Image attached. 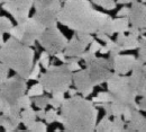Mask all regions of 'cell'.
<instances>
[{
    "instance_id": "f546056e",
    "label": "cell",
    "mask_w": 146,
    "mask_h": 132,
    "mask_svg": "<svg viewBox=\"0 0 146 132\" xmlns=\"http://www.w3.org/2000/svg\"><path fill=\"white\" fill-rule=\"evenodd\" d=\"M57 115H58V114H57V110H55V109H50L48 111L45 112V117H44V120L46 121L47 124H52V123L56 122Z\"/></svg>"
},
{
    "instance_id": "9c48e42d",
    "label": "cell",
    "mask_w": 146,
    "mask_h": 132,
    "mask_svg": "<svg viewBox=\"0 0 146 132\" xmlns=\"http://www.w3.org/2000/svg\"><path fill=\"white\" fill-rule=\"evenodd\" d=\"M26 80L18 75L7 78L0 84V96L9 104H17L18 99L26 93Z\"/></svg>"
},
{
    "instance_id": "f6af8a7d",
    "label": "cell",
    "mask_w": 146,
    "mask_h": 132,
    "mask_svg": "<svg viewBox=\"0 0 146 132\" xmlns=\"http://www.w3.org/2000/svg\"><path fill=\"white\" fill-rule=\"evenodd\" d=\"M45 110L44 109H39L38 111L36 112V116L38 119H40V120H44V117H45Z\"/></svg>"
},
{
    "instance_id": "d6a6232c",
    "label": "cell",
    "mask_w": 146,
    "mask_h": 132,
    "mask_svg": "<svg viewBox=\"0 0 146 132\" xmlns=\"http://www.w3.org/2000/svg\"><path fill=\"white\" fill-rule=\"evenodd\" d=\"M76 38H79L80 41H82L84 44H87V45H89L90 43H91L92 41H93V36H92L91 34H89V33H82V32H76Z\"/></svg>"
},
{
    "instance_id": "cb8c5ba5",
    "label": "cell",
    "mask_w": 146,
    "mask_h": 132,
    "mask_svg": "<svg viewBox=\"0 0 146 132\" xmlns=\"http://www.w3.org/2000/svg\"><path fill=\"white\" fill-rule=\"evenodd\" d=\"M125 121L121 116H115L113 121H111V132H121L125 129Z\"/></svg>"
},
{
    "instance_id": "7a4b0ae2",
    "label": "cell",
    "mask_w": 146,
    "mask_h": 132,
    "mask_svg": "<svg viewBox=\"0 0 146 132\" xmlns=\"http://www.w3.org/2000/svg\"><path fill=\"white\" fill-rule=\"evenodd\" d=\"M61 124L64 131L92 132L97 124L98 109L92 101L74 95L61 104Z\"/></svg>"
},
{
    "instance_id": "e0dca14e",
    "label": "cell",
    "mask_w": 146,
    "mask_h": 132,
    "mask_svg": "<svg viewBox=\"0 0 146 132\" xmlns=\"http://www.w3.org/2000/svg\"><path fill=\"white\" fill-rule=\"evenodd\" d=\"M117 44H119L121 46L123 51H128V50H136L139 45L138 38L129 34L128 36L125 35V33H118L117 38L115 41Z\"/></svg>"
},
{
    "instance_id": "b9f144b4",
    "label": "cell",
    "mask_w": 146,
    "mask_h": 132,
    "mask_svg": "<svg viewBox=\"0 0 146 132\" xmlns=\"http://www.w3.org/2000/svg\"><path fill=\"white\" fill-rule=\"evenodd\" d=\"M128 11H129V8H128V7H123V8L117 13V16H118V17H127Z\"/></svg>"
},
{
    "instance_id": "836d02e7",
    "label": "cell",
    "mask_w": 146,
    "mask_h": 132,
    "mask_svg": "<svg viewBox=\"0 0 146 132\" xmlns=\"http://www.w3.org/2000/svg\"><path fill=\"white\" fill-rule=\"evenodd\" d=\"M39 75H40V63H39V61H38V62L35 63V66H33V68H32V70H31V74L28 76V79L36 80Z\"/></svg>"
},
{
    "instance_id": "484cf974",
    "label": "cell",
    "mask_w": 146,
    "mask_h": 132,
    "mask_svg": "<svg viewBox=\"0 0 146 132\" xmlns=\"http://www.w3.org/2000/svg\"><path fill=\"white\" fill-rule=\"evenodd\" d=\"M90 1L93 2L94 5H97V6L102 7L104 9H107V10L116 9V6H117L115 0H90Z\"/></svg>"
},
{
    "instance_id": "277c9868",
    "label": "cell",
    "mask_w": 146,
    "mask_h": 132,
    "mask_svg": "<svg viewBox=\"0 0 146 132\" xmlns=\"http://www.w3.org/2000/svg\"><path fill=\"white\" fill-rule=\"evenodd\" d=\"M106 82L107 89L112 97L110 103L120 105L123 107L130 106L131 109L139 111L138 104L136 103V87L131 81L130 76L128 77L126 75H118L112 72Z\"/></svg>"
},
{
    "instance_id": "f907efd6",
    "label": "cell",
    "mask_w": 146,
    "mask_h": 132,
    "mask_svg": "<svg viewBox=\"0 0 146 132\" xmlns=\"http://www.w3.org/2000/svg\"><path fill=\"white\" fill-rule=\"evenodd\" d=\"M3 43H5V41H3V34L0 32V46H1Z\"/></svg>"
},
{
    "instance_id": "7bdbcfd3",
    "label": "cell",
    "mask_w": 146,
    "mask_h": 132,
    "mask_svg": "<svg viewBox=\"0 0 146 132\" xmlns=\"http://www.w3.org/2000/svg\"><path fill=\"white\" fill-rule=\"evenodd\" d=\"M138 104V107H139V111H145L146 110V99L145 97H142V99L139 101V103H137Z\"/></svg>"
},
{
    "instance_id": "8fae6325",
    "label": "cell",
    "mask_w": 146,
    "mask_h": 132,
    "mask_svg": "<svg viewBox=\"0 0 146 132\" xmlns=\"http://www.w3.org/2000/svg\"><path fill=\"white\" fill-rule=\"evenodd\" d=\"M34 5V0H5L2 9L14 16L17 23H23L29 17V11Z\"/></svg>"
},
{
    "instance_id": "7dc6e473",
    "label": "cell",
    "mask_w": 146,
    "mask_h": 132,
    "mask_svg": "<svg viewBox=\"0 0 146 132\" xmlns=\"http://www.w3.org/2000/svg\"><path fill=\"white\" fill-rule=\"evenodd\" d=\"M99 52H100L101 54H107V53L109 52V50H108V48H107L106 45H105V46H102V45H101V46H100V49H99Z\"/></svg>"
},
{
    "instance_id": "c3c4849f",
    "label": "cell",
    "mask_w": 146,
    "mask_h": 132,
    "mask_svg": "<svg viewBox=\"0 0 146 132\" xmlns=\"http://www.w3.org/2000/svg\"><path fill=\"white\" fill-rule=\"evenodd\" d=\"M68 93H69V95H70V96H74V95L78 94L76 89H74V88H69V89H68Z\"/></svg>"
},
{
    "instance_id": "83f0119b",
    "label": "cell",
    "mask_w": 146,
    "mask_h": 132,
    "mask_svg": "<svg viewBox=\"0 0 146 132\" xmlns=\"http://www.w3.org/2000/svg\"><path fill=\"white\" fill-rule=\"evenodd\" d=\"M32 103H34L38 109H46V106L48 105V97L44 96V95H39V96H34V98L32 99Z\"/></svg>"
},
{
    "instance_id": "f1b7e54d",
    "label": "cell",
    "mask_w": 146,
    "mask_h": 132,
    "mask_svg": "<svg viewBox=\"0 0 146 132\" xmlns=\"http://www.w3.org/2000/svg\"><path fill=\"white\" fill-rule=\"evenodd\" d=\"M79 61H80V58L70 57V59L65 60L64 63L68 66V68H69L72 72H74V71H78V70L81 69V67H80V64H79Z\"/></svg>"
},
{
    "instance_id": "d4e9b609",
    "label": "cell",
    "mask_w": 146,
    "mask_h": 132,
    "mask_svg": "<svg viewBox=\"0 0 146 132\" xmlns=\"http://www.w3.org/2000/svg\"><path fill=\"white\" fill-rule=\"evenodd\" d=\"M13 23L9 18H7L6 16H1L0 17V32L2 34H9V32L13 28Z\"/></svg>"
},
{
    "instance_id": "2e32d148",
    "label": "cell",
    "mask_w": 146,
    "mask_h": 132,
    "mask_svg": "<svg viewBox=\"0 0 146 132\" xmlns=\"http://www.w3.org/2000/svg\"><path fill=\"white\" fill-rule=\"evenodd\" d=\"M87 44H84L82 41H80L76 38V35H73L72 38L70 41H68V44L65 46L64 51V56L65 57H76L80 58L83 51H86Z\"/></svg>"
},
{
    "instance_id": "ffe728a7",
    "label": "cell",
    "mask_w": 146,
    "mask_h": 132,
    "mask_svg": "<svg viewBox=\"0 0 146 132\" xmlns=\"http://www.w3.org/2000/svg\"><path fill=\"white\" fill-rule=\"evenodd\" d=\"M105 43H106V46L108 48V50H109V59H112L113 57H116L117 54H119L123 50H121V46L119 45V44H117L115 41H112L111 38H107L106 41H105Z\"/></svg>"
},
{
    "instance_id": "603a6c76",
    "label": "cell",
    "mask_w": 146,
    "mask_h": 132,
    "mask_svg": "<svg viewBox=\"0 0 146 132\" xmlns=\"http://www.w3.org/2000/svg\"><path fill=\"white\" fill-rule=\"evenodd\" d=\"M139 45H138V58L142 62H146V38L144 35H141V38L138 40Z\"/></svg>"
},
{
    "instance_id": "5b68a950",
    "label": "cell",
    "mask_w": 146,
    "mask_h": 132,
    "mask_svg": "<svg viewBox=\"0 0 146 132\" xmlns=\"http://www.w3.org/2000/svg\"><path fill=\"white\" fill-rule=\"evenodd\" d=\"M38 82L43 86L44 92L53 93H66L72 85V71L65 63L61 66L50 64L46 68V72L42 74Z\"/></svg>"
},
{
    "instance_id": "44dd1931",
    "label": "cell",
    "mask_w": 146,
    "mask_h": 132,
    "mask_svg": "<svg viewBox=\"0 0 146 132\" xmlns=\"http://www.w3.org/2000/svg\"><path fill=\"white\" fill-rule=\"evenodd\" d=\"M111 101H112V97L109 94V92H100L97 96L92 98V102L96 106H100L104 103H110Z\"/></svg>"
},
{
    "instance_id": "4dcf8cb0",
    "label": "cell",
    "mask_w": 146,
    "mask_h": 132,
    "mask_svg": "<svg viewBox=\"0 0 146 132\" xmlns=\"http://www.w3.org/2000/svg\"><path fill=\"white\" fill-rule=\"evenodd\" d=\"M43 93H44V88H43V86H42L39 82H37V84L33 85V86L29 88V90L27 92V95L31 96V97H34V96L43 95Z\"/></svg>"
},
{
    "instance_id": "ba28073f",
    "label": "cell",
    "mask_w": 146,
    "mask_h": 132,
    "mask_svg": "<svg viewBox=\"0 0 146 132\" xmlns=\"http://www.w3.org/2000/svg\"><path fill=\"white\" fill-rule=\"evenodd\" d=\"M37 42L50 56H54L55 53L63 51L65 49L68 44V38L55 26V27L45 28L44 32L38 38Z\"/></svg>"
},
{
    "instance_id": "bcb514c9",
    "label": "cell",
    "mask_w": 146,
    "mask_h": 132,
    "mask_svg": "<svg viewBox=\"0 0 146 132\" xmlns=\"http://www.w3.org/2000/svg\"><path fill=\"white\" fill-rule=\"evenodd\" d=\"M6 104H7V102L0 96V113L3 111V109H5V106H6Z\"/></svg>"
},
{
    "instance_id": "ac0fdd59",
    "label": "cell",
    "mask_w": 146,
    "mask_h": 132,
    "mask_svg": "<svg viewBox=\"0 0 146 132\" xmlns=\"http://www.w3.org/2000/svg\"><path fill=\"white\" fill-rule=\"evenodd\" d=\"M37 119L36 112L32 109V106L24 109L23 111H20V123H23L26 128L29 127L33 122H35Z\"/></svg>"
},
{
    "instance_id": "8992f818",
    "label": "cell",
    "mask_w": 146,
    "mask_h": 132,
    "mask_svg": "<svg viewBox=\"0 0 146 132\" xmlns=\"http://www.w3.org/2000/svg\"><path fill=\"white\" fill-rule=\"evenodd\" d=\"M44 29L45 27L34 17H28L23 23H19L17 26H13L9 34L10 36L20 41L23 44L33 46Z\"/></svg>"
},
{
    "instance_id": "3957f363",
    "label": "cell",
    "mask_w": 146,
    "mask_h": 132,
    "mask_svg": "<svg viewBox=\"0 0 146 132\" xmlns=\"http://www.w3.org/2000/svg\"><path fill=\"white\" fill-rule=\"evenodd\" d=\"M34 58L35 51L32 46L23 44L13 36L0 46V62L17 72L25 80L28 79L34 66Z\"/></svg>"
},
{
    "instance_id": "ee69618b",
    "label": "cell",
    "mask_w": 146,
    "mask_h": 132,
    "mask_svg": "<svg viewBox=\"0 0 146 132\" xmlns=\"http://www.w3.org/2000/svg\"><path fill=\"white\" fill-rule=\"evenodd\" d=\"M54 56H55V58H56V59H58V60H60L61 62H63V63H64V62H65V60H66V59H65V56H64V52H63V51H60V52L55 53Z\"/></svg>"
},
{
    "instance_id": "30bf717a",
    "label": "cell",
    "mask_w": 146,
    "mask_h": 132,
    "mask_svg": "<svg viewBox=\"0 0 146 132\" xmlns=\"http://www.w3.org/2000/svg\"><path fill=\"white\" fill-rule=\"evenodd\" d=\"M87 70L94 86H99L108 80L111 76V60L106 58H94L87 64Z\"/></svg>"
},
{
    "instance_id": "8d00e7d4",
    "label": "cell",
    "mask_w": 146,
    "mask_h": 132,
    "mask_svg": "<svg viewBox=\"0 0 146 132\" xmlns=\"http://www.w3.org/2000/svg\"><path fill=\"white\" fill-rule=\"evenodd\" d=\"M8 74H9V68L5 66L2 62H0V84L8 78Z\"/></svg>"
},
{
    "instance_id": "f5cc1de1",
    "label": "cell",
    "mask_w": 146,
    "mask_h": 132,
    "mask_svg": "<svg viewBox=\"0 0 146 132\" xmlns=\"http://www.w3.org/2000/svg\"><path fill=\"white\" fill-rule=\"evenodd\" d=\"M3 1H5V0H0V3H2V2H3Z\"/></svg>"
},
{
    "instance_id": "74e56055",
    "label": "cell",
    "mask_w": 146,
    "mask_h": 132,
    "mask_svg": "<svg viewBox=\"0 0 146 132\" xmlns=\"http://www.w3.org/2000/svg\"><path fill=\"white\" fill-rule=\"evenodd\" d=\"M96 58V53H92L90 51H83L82 52V54L80 56V59H82L84 62H86V64L88 63V62H90L92 59H94Z\"/></svg>"
},
{
    "instance_id": "7402d4cb",
    "label": "cell",
    "mask_w": 146,
    "mask_h": 132,
    "mask_svg": "<svg viewBox=\"0 0 146 132\" xmlns=\"http://www.w3.org/2000/svg\"><path fill=\"white\" fill-rule=\"evenodd\" d=\"M94 130L97 132H111V121L109 117L104 116V119H101L100 122L96 124Z\"/></svg>"
},
{
    "instance_id": "7c38bea8",
    "label": "cell",
    "mask_w": 146,
    "mask_h": 132,
    "mask_svg": "<svg viewBox=\"0 0 146 132\" xmlns=\"http://www.w3.org/2000/svg\"><path fill=\"white\" fill-rule=\"evenodd\" d=\"M72 81L76 92L86 98L90 96L94 89V85L87 69H80L75 74H72Z\"/></svg>"
},
{
    "instance_id": "681fc988",
    "label": "cell",
    "mask_w": 146,
    "mask_h": 132,
    "mask_svg": "<svg viewBox=\"0 0 146 132\" xmlns=\"http://www.w3.org/2000/svg\"><path fill=\"white\" fill-rule=\"evenodd\" d=\"M133 0H117V3H123V5H127L130 3Z\"/></svg>"
},
{
    "instance_id": "11a10c76",
    "label": "cell",
    "mask_w": 146,
    "mask_h": 132,
    "mask_svg": "<svg viewBox=\"0 0 146 132\" xmlns=\"http://www.w3.org/2000/svg\"><path fill=\"white\" fill-rule=\"evenodd\" d=\"M141 1H142V2H145V0H141Z\"/></svg>"
},
{
    "instance_id": "52a82bcc",
    "label": "cell",
    "mask_w": 146,
    "mask_h": 132,
    "mask_svg": "<svg viewBox=\"0 0 146 132\" xmlns=\"http://www.w3.org/2000/svg\"><path fill=\"white\" fill-rule=\"evenodd\" d=\"M35 14L33 17L45 28L57 26V15L61 9L60 0H34Z\"/></svg>"
},
{
    "instance_id": "6da1fadb",
    "label": "cell",
    "mask_w": 146,
    "mask_h": 132,
    "mask_svg": "<svg viewBox=\"0 0 146 132\" xmlns=\"http://www.w3.org/2000/svg\"><path fill=\"white\" fill-rule=\"evenodd\" d=\"M111 21L109 15L93 8L90 0H65L57 15V23L75 32L89 34L112 35Z\"/></svg>"
},
{
    "instance_id": "ab89813d",
    "label": "cell",
    "mask_w": 146,
    "mask_h": 132,
    "mask_svg": "<svg viewBox=\"0 0 146 132\" xmlns=\"http://www.w3.org/2000/svg\"><path fill=\"white\" fill-rule=\"evenodd\" d=\"M100 46H101V44H100L99 42H97V41L93 40L91 43H90V49H89V51L92 52V53H97V52H99Z\"/></svg>"
},
{
    "instance_id": "60d3db41",
    "label": "cell",
    "mask_w": 146,
    "mask_h": 132,
    "mask_svg": "<svg viewBox=\"0 0 146 132\" xmlns=\"http://www.w3.org/2000/svg\"><path fill=\"white\" fill-rule=\"evenodd\" d=\"M100 106L104 107V110H105V112H106V115H105V116H107V117L111 116V106H110V103H104V104H101Z\"/></svg>"
},
{
    "instance_id": "5bb4252c",
    "label": "cell",
    "mask_w": 146,
    "mask_h": 132,
    "mask_svg": "<svg viewBox=\"0 0 146 132\" xmlns=\"http://www.w3.org/2000/svg\"><path fill=\"white\" fill-rule=\"evenodd\" d=\"M111 60V69L115 74L118 75H127L131 70L136 58L130 54H117Z\"/></svg>"
},
{
    "instance_id": "f35d334b",
    "label": "cell",
    "mask_w": 146,
    "mask_h": 132,
    "mask_svg": "<svg viewBox=\"0 0 146 132\" xmlns=\"http://www.w3.org/2000/svg\"><path fill=\"white\" fill-rule=\"evenodd\" d=\"M48 104L55 109V110H58L60 107H61V104H62V102H60L57 98H55V97H52V98H48Z\"/></svg>"
},
{
    "instance_id": "d590c367",
    "label": "cell",
    "mask_w": 146,
    "mask_h": 132,
    "mask_svg": "<svg viewBox=\"0 0 146 132\" xmlns=\"http://www.w3.org/2000/svg\"><path fill=\"white\" fill-rule=\"evenodd\" d=\"M127 32H129V34H131V35H134L136 38H139L141 35H144L145 34L146 29L145 28H137L135 26H131V27H128Z\"/></svg>"
},
{
    "instance_id": "4fadbf2b",
    "label": "cell",
    "mask_w": 146,
    "mask_h": 132,
    "mask_svg": "<svg viewBox=\"0 0 146 132\" xmlns=\"http://www.w3.org/2000/svg\"><path fill=\"white\" fill-rule=\"evenodd\" d=\"M128 21L131 26L137 28H145L146 27V6L142 1H131V7L129 8L127 15Z\"/></svg>"
},
{
    "instance_id": "4316f807",
    "label": "cell",
    "mask_w": 146,
    "mask_h": 132,
    "mask_svg": "<svg viewBox=\"0 0 146 132\" xmlns=\"http://www.w3.org/2000/svg\"><path fill=\"white\" fill-rule=\"evenodd\" d=\"M26 130L33 132H46L47 131V127H46V123H44L42 121H35L29 127H27Z\"/></svg>"
},
{
    "instance_id": "db71d44e",
    "label": "cell",
    "mask_w": 146,
    "mask_h": 132,
    "mask_svg": "<svg viewBox=\"0 0 146 132\" xmlns=\"http://www.w3.org/2000/svg\"><path fill=\"white\" fill-rule=\"evenodd\" d=\"M60 1H61V2H62V1H63V2H64V1H65V0H60Z\"/></svg>"
},
{
    "instance_id": "d6986e66",
    "label": "cell",
    "mask_w": 146,
    "mask_h": 132,
    "mask_svg": "<svg viewBox=\"0 0 146 132\" xmlns=\"http://www.w3.org/2000/svg\"><path fill=\"white\" fill-rule=\"evenodd\" d=\"M129 27V21H128L127 17H121V18L112 19L111 21V28L113 34L115 33H125L128 31Z\"/></svg>"
},
{
    "instance_id": "1f68e13d",
    "label": "cell",
    "mask_w": 146,
    "mask_h": 132,
    "mask_svg": "<svg viewBox=\"0 0 146 132\" xmlns=\"http://www.w3.org/2000/svg\"><path fill=\"white\" fill-rule=\"evenodd\" d=\"M18 105L19 107L23 110V109H27V107H29V106H32V97L31 96H28V95L24 94L20 98L18 99Z\"/></svg>"
},
{
    "instance_id": "e575fe53",
    "label": "cell",
    "mask_w": 146,
    "mask_h": 132,
    "mask_svg": "<svg viewBox=\"0 0 146 132\" xmlns=\"http://www.w3.org/2000/svg\"><path fill=\"white\" fill-rule=\"evenodd\" d=\"M39 63L42 64V67L43 68H47L48 66H50V54L46 52V51H43L42 53H40V57H39Z\"/></svg>"
},
{
    "instance_id": "816d5d0a",
    "label": "cell",
    "mask_w": 146,
    "mask_h": 132,
    "mask_svg": "<svg viewBox=\"0 0 146 132\" xmlns=\"http://www.w3.org/2000/svg\"><path fill=\"white\" fill-rule=\"evenodd\" d=\"M0 127H1V114H0Z\"/></svg>"
},
{
    "instance_id": "9a60e30c",
    "label": "cell",
    "mask_w": 146,
    "mask_h": 132,
    "mask_svg": "<svg viewBox=\"0 0 146 132\" xmlns=\"http://www.w3.org/2000/svg\"><path fill=\"white\" fill-rule=\"evenodd\" d=\"M124 131L126 132H145L146 131V120L145 116L139 113L138 110H131V117L125 124Z\"/></svg>"
}]
</instances>
